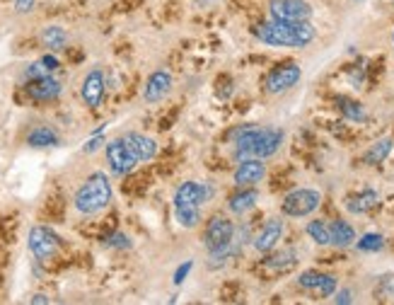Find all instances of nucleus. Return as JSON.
<instances>
[{
    "mask_svg": "<svg viewBox=\"0 0 394 305\" xmlns=\"http://www.w3.org/2000/svg\"><path fill=\"white\" fill-rule=\"evenodd\" d=\"M172 90V75L167 70H155L153 75L148 78L145 83V90H143V97L145 102H160L163 97H167V92Z\"/></svg>",
    "mask_w": 394,
    "mask_h": 305,
    "instance_id": "15",
    "label": "nucleus"
},
{
    "mask_svg": "<svg viewBox=\"0 0 394 305\" xmlns=\"http://www.w3.org/2000/svg\"><path fill=\"white\" fill-rule=\"evenodd\" d=\"M104 90H107V80H104V73L99 68H92L83 80V88H80V95H83V102L87 104L90 109H97L102 104Z\"/></svg>",
    "mask_w": 394,
    "mask_h": 305,
    "instance_id": "12",
    "label": "nucleus"
},
{
    "mask_svg": "<svg viewBox=\"0 0 394 305\" xmlns=\"http://www.w3.org/2000/svg\"><path fill=\"white\" fill-rule=\"evenodd\" d=\"M123 141L128 143V148L134 150V155L138 158V163H148L158 155V143L150 136H143V133H128L123 136Z\"/></svg>",
    "mask_w": 394,
    "mask_h": 305,
    "instance_id": "16",
    "label": "nucleus"
},
{
    "mask_svg": "<svg viewBox=\"0 0 394 305\" xmlns=\"http://www.w3.org/2000/svg\"><path fill=\"white\" fill-rule=\"evenodd\" d=\"M191 266H194V262L189 259V262H184V264H179V269L174 271V284H184V279L189 276V271H191Z\"/></svg>",
    "mask_w": 394,
    "mask_h": 305,
    "instance_id": "30",
    "label": "nucleus"
},
{
    "mask_svg": "<svg viewBox=\"0 0 394 305\" xmlns=\"http://www.w3.org/2000/svg\"><path fill=\"white\" fill-rule=\"evenodd\" d=\"M73 204L85 216H94V213L104 211V208L112 204V184H109L107 175L104 173L90 175L83 182V187L75 192Z\"/></svg>",
    "mask_w": 394,
    "mask_h": 305,
    "instance_id": "4",
    "label": "nucleus"
},
{
    "mask_svg": "<svg viewBox=\"0 0 394 305\" xmlns=\"http://www.w3.org/2000/svg\"><path fill=\"white\" fill-rule=\"evenodd\" d=\"M104 150H107V163H109V168H112V173L118 175V177L128 175L131 170L136 168V163H138V158H136L134 150L128 148V143L123 141V138L109 141Z\"/></svg>",
    "mask_w": 394,
    "mask_h": 305,
    "instance_id": "7",
    "label": "nucleus"
},
{
    "mask_svg": "<svg viewBox=\"0 0 394 305\" xmlns=\"http://www.w3.org/2000/svg\"><path fill=\"white\" fill-rule=\"evenodd\" d=\"M283 237V221L271 218V221L264 226V230L254 237V250L256 252H271L278 245V240Z\"/></svg>",
    "mask_w": 394,
    "mask_h": 305,
    "instance_id": "17",
    "label": "nucleus"
},
{
    "mask_svg": "<svg viewBox=\"0 0 394 305\" xmlns=\"http://www.w3.org/2000/svg\"><path fill=\"white\" fill-rule=\"evenodd\" d=\"M302 70L298 63H281L267 75V92L271 95H281L286 90H291L293 85H298Z\"/></svg>",
    "mask_w": 394,
    "mask_h": 305,
    "instance_id": "10",
    "label": "nucleus"
},
{
    "mask_svg": "<svg viewBox=\"0 0 394 305\" xmlns=\"http://www.w3.org/2000/svg\"><path fill=\"white\" fill-rule=\"evenodd\" d=\"M232 143H235V158H271L273 152L281 148L283 143V131L273 126H240L230 133Z\"/></svg>",
    "mask_w": 394,
    "mask_h": 305,
    "instance_id": "1",
    "label": "nucleus"
},
{
    "mask_svg": "<svg viewBox=\"0 0 394 305\" xmlns=\"http://www.w3.org/2000/svg\"><path fill=\"white\" fill-rule=\"evenodd\" d=\"M307 235L317 242V245H331V233H329V223L324 221H310L307 223Z\"/></svg>",
    "mask_w": 394,
    "mask_h": 305,
    "instance_id": "24",
    "label": "nucleus"
},
{
    "mask_svg": "<svg viewBox=\"0 0 394 305\" xmlns=\"http://www.w3.org/2000/svg\"><path fill=\"white\" fill-rule=\"evenodd\" d=\"M232 235H235V223L225 216H213L211 221H208L201 242L208 252H216L220 250V247H225L227 242L232 240Z\"/></svg>",
    "mask_w": 394,
    "mask_h": 305,
    "instance_id": "8",
    "label": "nucleus"
},
{
    "mask_svg": "<svg viewBox=\"0 0 394 305\" xmlns=\"http://www.w3.org/2000/svg\"><path fill=\"white\" fill-rule=\"evenodd\" d=\"M27 143L32 148H51V146H59V133L49 126H37L30 131L27 136Z\"/></svg>",
    "mask_w": 394,
    "mask_h": 305,
    "instance_id": "21",
    "label": "nucleus"
},
{
    "mask_svg": "<svg viewBox=\"0 0 394 305\" xmlns=\"http://www.w3.org/2000/svg\"><path fill=\"white\" fill-rule=\"evenodd\" d=\"M329 233H331V245H334V247H349V245H353V242H355L353 226H349L346 221L329 223Z\"/></svg>",
    "mask_w": 394,
    "mask_h": 305,
    "instance_id": "20",
    "label": "nucleus"
},
{
    "mask_svg": "<svg viewBox=\"0 0 394 305\" xmlns=\"http://www.w3.org/2000/svg\"><path fill=\"white\" fill-rule=\"evenodd\" d=\"M360 252H380L384 247V237L380 233H365L358 242H355Z\"/></svg>",
    "mask_w": 394,
    "mask_h": 305,
    "instance_id": "25",
    "label": "nucleus"
},
{
    "mask_svg": "<svg viewBox=\"0 0 394 305\" xmlns=\"http://www.w3.org/2000/svg\"><path fill=\"white\" fill-rule=\"evenodd\" d=\"M51 300H49V295H44V293H37L34 298H32V305H49Z\"/></svg>",
    "mask_w": 394,
    "mask_h": 305,
    "instance_id": "34",
    "label": "nucleus"
},
{
    "mask_svg": "<svg viewBox=\"0 0 394 305\" xmlns=\"http://www.w3.org/2000/svg\"><path fill=\"white\" fill-rule=\"evenodd\" d=\"M107 247H116V250H128L131 247V240H128L123 233H114L112 237H107Z\"/></svg>",
    "mask_w": 394,
    "mask_h": 305,
    "instance_id": "29",
    "label": "nucleus"
},
{
    "mask_svg": "<svg viewBox=\"0 0 394 305\" xmlns=\"http://www.w3.org/2000/svg\"><path fill=\"white\" fill-rule=\"evenodd\" d=\"M54 70H49V66L44 63V61H37V63H32L30 68H27V78L30 80H37V78H44V75H51Z\"/></svg>",
    "mask_w": 394,
    "mask_h": 305,
    "instance_id": "28",
    "label": "nucleus"
},
{
    "mask_svg": "<svg viewBox=\"0 0 394 305\" xmlns=\"http://www.w3.org/2000/svg\"><path fill=\"white\" fill-rule=\"evenodd\" d=\"M34 3L37 0H12V6H15V10L20 12V15H27V12L34 10Z\"/></svg>",
    "mask_w": 394,
    "mask_h": 305,
    "instance_id": "31",
    "label": "nucleus"
},
{
    "mask_svg": "<svg viewBox=\"0 0 394 305\" xmlns=\"http://www.w3.org/2000/svg\"><path fill=\"white\" fill-rule=\"evenodd\" d=\"M264 175H267V165L261 163V158H245L235 168L232 179L237 187H254L264 179Z\"/></svg>",
    "mask_w": 394,
    "mask_h": 305,
    "instance_id": "13",
    "label": "nucleus"
},
{
    "mask_svg": "<svg viewBox=\"0 0 394 305\" xmlns=\"http://www.w3.org/2000/svg\"><path fill=\"white\" fill-rule=\"evenodd\" d=\"M339 109H341V114H344L346 119H351V121H363V119H365L363 107H360L358 102H353V99L341 97L339 99Z\"/></svg>",
    "mask_w": 394,
    "mask_h": 305,
    "instance_id": "26",
    "label": "nucleus"
},
{
    "mask_svg": "<svg viewBox=\"0 0 394 305\" xmlns=\"http://www.w3.org/2000/svg\"><path fill=\"white\" fill-rule=\"evenodd\" d=\"M256 201H259V192H256V189H249V187H242L240 192L230 199L227 206H230V211L237 213V216H245L247 211H251V208L256 206Z\"/></svg>",
    "mask_w": 394,
    "mask_h": 305,
    "instance_id": "18",
    "label": "nucleus"
},
{
    "mask_svg": "<svg viewBox=\"0 0 394 305\" xmlns=\"http://www.w3.org/2000/svg\"><path fill=\"white\" fill-rule=\"evenodd\" d=\"M322 201V194L315 192V189H296L291 192L281 204V211L291 218H302V216H310L312 211H317Z\"/></svg>",
    "mask_w": 394,
    "mask_h": 305,
    "instance_id": "6",
    "label": "nucleus"
},
{
    "mask_svg": "<svg viewBox=\"0 0 394 305\" xmlns=\"http://www.w3.org/2000/svg\"><path fill=\"white\" fill-rule=\"evenodd\" d=\"M41 41H44V46L49 51H63L65 44H68V35H65L63 27H46L44 32H41Z\"/></svg>",
    "mask_w": 394,
    "mask_h": 305,
    "instance_id": "23",
    "label": "nucleus"
},
{
    "mask_svg": "<svg viewBox=\"0 0 394 305\" xmlns=\"http://www.w3.org/2000/svg\"><path fill=\"white\" fill-rule=\"evenodd\" d=\"M256 39L276 49H302L315 39V27L310 22H283L271 20L254 30Z\"/></svg>",
    "mask_w": 394,
    "mask_h": 305,
    "instance_id": "2",
    "label": "nucleus"
},
{
    "mask_svg": "<svg viewBox=\"0 0 394 305\" xmlns=\"http://www.w3.org/2000/svg\"><path fill=\"white\" fill-rule=\"evenodd\" d=\"M213 199V187L203 182H184L174 192V216L179 226L196 228L201 221V206Z\"/></svg>",
    "mask_w": 394,
    "mask_h": 305,
    "instance_id": "3",
    "label": "nucleus"
},
{
    "mask_svg": "<svg viewBox=\"0 0 394 305\" xmlns=\"http://www.w3.org/2000/svg\"><path fill=\"white\" fill-rule=\"evenodd\" d=\"M394 148V141L392 138H380V141H375L373 146L368 148V152H365V163L368 165H380L387 160V155L392 152Z\"/></svg>",
    "mask_w": 394,
    "mask_h": 305,
    "instance_id": "22",
    "label": "nucleus"
},
{
    "mask_svg": "<svg viewBox=\"0 0 394 305\" xmlns=\"http://www.w3.org/2000/svg\"><path fill=\"white\" fill-rule=\"evenodd\" d=\"M298 286L322 295V298H329L336 293V279L331 274H322V271H302L298 276Z\"/></svg>",
    "mask_w": 394,
    "mask_h": 305,
    "instance_id": "11",
    "label": "nucleus"
},
{
    "mask_svg": "<svg viewBox=\"0 0 394 305\" xmlns=\"http://www.w3.org/2000/svg\"><path fill=\"white\" fill-rule=\"evenodd\" d=\"M293 264H296V252L286 250V252H281V255L271 257V259L267 262V269H271V271H286L288 266H293Z\"/></svg>",
    "mask_w": 394,
    "mask_h": 305,
    "instance_id": "27",
    "label": "nucleus"
},
{
    "mask_svg": "<svg viewBox=\"0 0 394 305\" xmlns=\"http://www.w3.org/2000/svg\"><path fill=\"white\" fill-rule=\"evenodd\" d=\"M334 300H336V303H339V305H346V303H351V300H353V298H351V291H339Z\"/></svg>",
    "mask_w": 394,
    "mask_h": 305,
    "instance_id": "33",
    "label": "nucleus"
},
{
    "mask_svg": "<svg viewBox=\"0 0 394 305\" xmlns=\"http://www.w3.org/2000/svg\"><path fill=\"white\" fill-rule=\"evenodd\" d=\"M377 204H380V194L373 192V189H365V192L346 199V208H349L351 213H368L373 211Z\"/></svg>",
    "mask_w": 394,
    "mask_h": 305,
    "instance_id": "19",
    "label": "nucleus"
},
{
    "mask_svg": "<svg viewBox=\"0 0 394 305\" xmlns=\"http://www.w3.org/2000/svg\"><path fill=\"white\" fill-rule=\"evenodd\" d=\"M269 12L273 20L283 22H310L312 17V8L307 0H271Z\"/></svg>",
    "mask_w": 394,
    "mask_h": 305,
    "instance_id": "9",
    "label": "nucleus"
},
{
    "mask_svg": "<svg viewBox=\"0 0 394 305\" xmlns=\"http://www.w3.org/2000/svg\"><path fill=\"white\" fill-rule=\"evenodd\" d=\"M61 83L51 75H44V78H37V80H30L27 85V95H30L34 102H51L61 95Z\"/></svg>",
    "mask_w": 394,
    "mask_h": 305,
    "instance_id": "14",
    "label": "nucleus"
},
{
    "mask_svg": "<svg viewBox=\"0 0 394 305\" xmlns=\"http://www.w3.org/2000/svg\"><path fill=\"white\" fill-rule=\"evenodd\" d=\"M27 242H30V250H32V255L37 257V262L54 259V257L59 255V250H61V237L46 226H34V228H32Z\"/></svg>",
    "mask_w": 394,
    "mask_h": 305,
    "instance_id": "5",
    "label": "nucleus"
},
{
    "mask_svg": "<svg viewBox=\"0 0 394 305\" xmlns=\"http://www.w3.org/2000/svg\"><path fill=\"white\" fill-rule=\"evenodd\" d=\"M102 143H104V138H102V136H99V133H97V136H94L92 141H87V146H85V152H94V150H97L99 146H102Z\"/></svg>",
    "mask_w": 394,
    "mask_h": 305,
    "instance_id": "32",
    "label": "nucleus"
}]
</instances>
